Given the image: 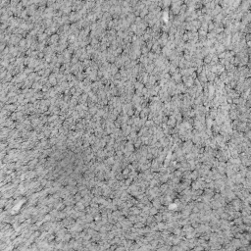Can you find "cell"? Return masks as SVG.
Masks as SVG:
<instances>
[{
  "mask_svg": "<svg viewBox=\"0 0 251 251\" xmlns=\"http://www.w3.org/2000/svg\"><path fill=\"white\" fill-rule=\"evenodd\" d=\"M35 8H36V5L35 4H32V5H30V6H28V9H27V12H29L30 14L32 13V12H34V10H35Z\"/></svg>",
  "mask_w": 251,
  "mask_h": 251,
  "instance_id": "obj_1",
  "label": "cell"
}]
</instances>
